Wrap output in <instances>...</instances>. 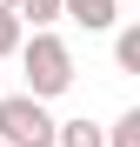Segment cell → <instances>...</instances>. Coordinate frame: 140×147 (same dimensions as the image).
<instances>
[{
    "instance_id": "1",
    "label": "cell",
    "mask_w": 140,
    "mask_h": 147,
    "mask_svg": "<svg viewBox=\"0 0 140 147\" xmlns=\"http://www.w3.org/2000/svg\"><path fill=\"white\" fill-rule=\"evenodd\" d=\"M20 74H27V100H60L74 87V47L60 34H27L20 40Z\"/></svg>"
},
{
    "instance_id": "2",
    "label": "cell",
    "mask_w": 140,
    "mask_h": 147,
    "mask_svg": "<svg viewBox=\"0 0 140 147\" xmlns=\"http://www.w3.org/2000/svg\"><path fill=\"white\" fill-rule=\"evenodd\" d=\"M54 127L60 120L40 100H27V94H7L0 100V147H54Z\"/></svg>"
},
{
    "instance_id": "3",
    "label": "cell",
    "mask_w": 140,
    "mask_h": 147,
    "mask_svg": "<svg viewBox=\"0 0 140 147\" xmlns=\"http://www.w3.org/2000/svg\"><path fill=\"white\" fill-rule=\"evenodd\" d=\"M60 20H74L87 34H113L120 27V0H60Z\"/></svg>"
},
{
    "instance_id": "4",
    "label": "cell",
    "mask_w": 140,
    "mask_h": 147,
    "mask_svg": "<svg viewBox=\"0 0 140 147\" xmlns=\"http://www.w3.org/2000/svg\"><path fill=\"white\" fill-rule=\"evenodd\" d=\"M54 147H107V127H100V120H60V127H54Z\"/></svg>"
},
{
    "instance_id": "5",
    "label": "cell",
    "mask_w": 140,
    "mask_h": 147,
    "mask_svg": "<svg viewBox=\"0 0 140 147\" xmlns=\"http://www.w3.org/2000/svg\"><path fill=\"white\" fill-rule=\"evenodd\" d=\"M113 67L140 74V20H120V27H113Z\"/></svg>"
},
{
    "instance_id": "6",
    "label": "cell",
    "mask_w": 140,
    "mask_h": 147,
    "mask_svg": "<svg viewBox=\"0 0 140 147\" xmlns=\"http://www.w3.org/2000/svg\"><path fill=\"white\" fill-rule=\"evenodd\" d=\"M13 20H20V27H33V34H54L60 0H13Z\"/></svg>"
},
{
    "instance_id": "7",
    "label": "cell",
    "mask_w": 140,
    "mask_h": 147,
    "mask_svg": "<svg viewBox=\"0 0 140 147\" xmlns=\"http://www.w3.org/2000/svg\"><path fill=\"white\" fill-rule=\"evenodd\" d=\"M107 147H140V107H127V114L107 127Z\"/></svg>"
},
{
    "instance_id": "8",
    "label": "cell",
    "mask_w": 140,
    "mask_h": 147,
    "mask_svg": "<svg viewBox=\"0 0 140 147\" xmlns=\"http://www.w3.org/2000/svg\"><path fill=\"white\" fill-rule=\"evenodd\" d=\"M20 40H27V27H20L13 13H0V60H13V54H20Z\"/></svg>"
},
{
    "instance_id": "9",
    "label": "cell",
    "mask_w": 140,
    "mask_h": 147,
    "mask_svg": "<svg viewBox=\"0 0 140 147\" xmlns=\"http://www.w3.org/2000/svg\"><path fill=\"white\" fill-rule=\"evenodd\" d=\"M0 13H13V0H0Z\"/></svg>"
}]
</instances>
